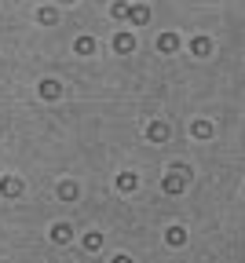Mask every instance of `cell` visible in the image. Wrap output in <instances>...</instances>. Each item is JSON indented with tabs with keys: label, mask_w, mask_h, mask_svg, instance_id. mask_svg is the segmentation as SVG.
Returning a JSON list of instances; mask_svg holds the SVG:
<instances>
[{
	"label": "cell",
	"mask_w": 245,
	"mask_h": 263,
	"mask_svg": "<svg viewBox=\"0 0 245 263\" xmlns=\"http://www.w3.org/2000/svg\"><path fill=\"white\" fill-rule=\"evenodd\" d=\"M37 95H41L44 102H55V99H62V84H59V81H41Z\"/></svg>",
	"instance_id": "6da1fadb"
},
{
	"label": "cell",
	"mask_w": 245,
	"mask_h": 263,
	"mask_svg": "<svg viewBox=\"0 0 245 263\" xmlns=\"http://www.w3.org/2000/svg\"><path fill=\"white\" fill-rule=\"evenodd\" d=\"M70 238H74V227H70V223H55V227H51V241H55V245H70Z\"/></svg>",
	"instance_id": "7a4b0ae2"
},
{
	"label": "cell",
	"mask_w": 245,
	"mask_h": 263,
	"mask_svg": "<svg viewBox=\"0 0 245 263\" xmlns=\"http://www.w3.org/2000/svg\"><path fill=\"white\" fill-rule=\"evenodd\" d=\"M114 51H117V55L136 51V37H132V33H117V37H114Z\"/></svg>",
	"instance_id": "3957f363"
},
{
	"label": "cell",
	"mask_w": 245,
	"mask_h": 263,
	"mask_svg": "<svg viewBox=\"0 0 245 263\" xmlns=\"http://www.w3.org/2000/svg\"><path fill=\"white\" fill-rule=\"evenodd\" d=\"M0 194L4 197H18L22 194V183H18L15 175H4V179H0Z\"/></svg>",
	"instance_id": "277c9868"
},
{
	"label": "cell",
	"mask_w": 245,
	"mask_h": 263,
	"mask_svg": "<svg viewBox=\"0 0 245 263\" xmlns=\"http://www.w3.org/2000/svg\"><path fill=\"white\" fill-rule=\"evenodd\" d=\"M168 135H172L168 124H161V121H154V124L147 128V139H154V143H168Z\"/></svg>",
	"instance_id": "5b68a950"
},
{
	"label": "cell",
	"mask_w": 245,
	"mask_h": 263,
	"mask_svg": "<svg viewBox=\"0 0 245 263\" xmlns=\"http://www.w3.org/2000/svg\"><path fill=\"white\" fill-rule=\"evenodd\" d=\"M165 241H168L172 248L187 245V230H183V227H168V230H165Z\"/></svg>",
	"instance_id": "8992f818"
},
{
	"label": "cell",
	"mask_w": 245,
	"mask_h": 263,
	"mask_svg": "<svg viewBox=\"0 0 245 263\" xmlns=\"http://www.w3.org/2000/svg\"><path fill=\"white\" fill-rule=\"evenodd\" d=\"M136 187H139L136 172H121V175H117V190H121V194H132Z\"/></svg>",
	"instance_id": "52a82bcc"
},
{
	"label": "cell",
	"mask_w": 245,
	"mask_h": 263,
	"mask_svg": "<svg viewBox=\"0 0 245 263\" xmlns=\"http://www.w3.org/2000/svg\"><path fill=\"white\" fill-rule=\"evenodd\" d=\"M157 48H161L165 55H172V51L180 48V37H176V33H161V37H157Z\"/></svg>",
	"instance_id": "ba28073f"
},
{
	"label": "cell",
	"mask_w": 245,
	"mask_h": 263,
	"mask_svg": "<svg viewBox=\"0 0 245 263\" xmlns=\"http://www.w3.org/2000/svg\"><path fill=\"white\" fill-rule=\"evenodd\" d=\"M183 187H187V175H165V190H168V194H183Z\"/></svg>",
	"instance_id": "9c48e42d"
},
{
	"label": "cell",
	"mask_w": 245,
	"mask_h": 263,
	"mask_svg": "<svg viewBox=\"0 0 245 263\" xmlns=\"http://www.w3.org/2000/svg\"><path fill=\"white\" fill-rule=\"evenodd\" d=\"M132 22H136V26H147L150 22V8H147V4H132Z\"/></svg>",
	"instance_id": "30bf717a"
},
{
	"label": "cell",
	"mask_w": 245,
	"mask_h": 263,
	"mask_svg": "<svg viewBox=\"0 0 245 263\" xmlns=\"http://www.w3.org/2000/svg\"><path fill=\"white\" fill-rule=\"evenodd\" d=\"M74 51H77V55H92V51H95V41H92V37H77Z\"/></svg>",
	"instance_id": "8fae6325"
},
{
	"label": "cell",
	"mask_w": 245,
	"mask_h": 263,
	"mask_svg": "<svg viewBox=\"0 0 245 263\" xmlns=\"http://www.w3.org/2000/svg\"><path fill=\"white\" fill-rule=\"evenodd\" d=\"M81 245L88 248V252H99V248H103V234H95V230H92V234H84Z\"/></svg>",
	"instance_id": "7c38bea8"
},
{
	"label": "cell",
	"mask_w": 245,
	"mask_h": 263,
	"mask_svg": "<svg viewBox=\"0 0 245 263\" xmlns=\"http://www.w3.org/2000/svg\"><path fill=\"white\" fill-rule=\"evenodd\" d=\"M37 22L55 26V22H59V11H55V8H41V11H37Z\"/></svg>",
	"instance_id": "4fadbf2b"
},
{
	"label": "cell",
	"mask_w": 245,
	"mask_h": 263,
	"mask_svg": "<svg viewBox=\"0 0 245 263\" xmlns=\"http://www.w3.org/2000/svg\"><path fill=\"white\" fill-rule=\"evenodd\" d=\"M110 15H114V18H128V15H132V4H124V0H117L114 8H110Z\"/></svg>",
	"instance_id": "5bb4252c"
},
{
	"label": "cell",
	"mask_w": 245,
	"mask_h": 263,
	"mask_svg": "<svg viewBox=\"0 0 245 263\" xmlns=\"http://www.w3.org/2000/svg\"><path fill=\"white\" fill-rule=\"evenodd\" d=\"M190 48H194V55H209L213 44H209V37H198V41H190Z\"/></svg>",
	"instance_id": "9a60e30c"
},
{
	"label": "cell",
	"mask_w": 245,
	"mask_h": 263,
	"mask_svg": "<svg viewBox=\"0 0 245 263\" xmlns=\"http://www.w3.org/2000/svg\"><path fill=\"white\" fill-rule=\"evenodd\" d=\"M59 197H62V201H77V187L74 183H62V187H59Z\"/></svg>",
	"instance_id": "2e32d148"
},
{
	"label": "cell",
	"mask_w": 245,
	"mask_h": 263,
	"mask_svg": "<svg viewBox=\"0 0 245 263\" xmlns=\"http://www.w3.org/2000/svg\"><path fill=\"white\" fill-rule=\"evenodd\" d=\"M194 135H198V139H209V135H213V124H209V121H198L194 124Z\"/></svg>",
	"instance_id": "e0dca14e"
},
{
	"label": "cell",
	"mask_w": 245,
	"mask_h": 263,
	"mask_svg": "<svg viewBox=\"0 0 245 263\" xmlns=\"http://www.w3.org/2000/svg\"><path fill=\"white\" fill-rule=\"evenodd\" d=\"M110 263H132V256H114Z\"/></svg>",
	"instance_id": "ac0fdd59"
},
{
	"label": "cell",
	"mask_w": 245,
	"mask_h": 263,
	"mask_svg": "<svg viewBox=\"0 0 245 263\" xmlns=\"http://www.w3.org/2000/svg\"><path fill=\"white\" fill-rule=\"evenodd\" d=\"M62 4H70V0H62Z\"/></svg>",
	"instance_id": "d6986e66"
}]
</instances>
